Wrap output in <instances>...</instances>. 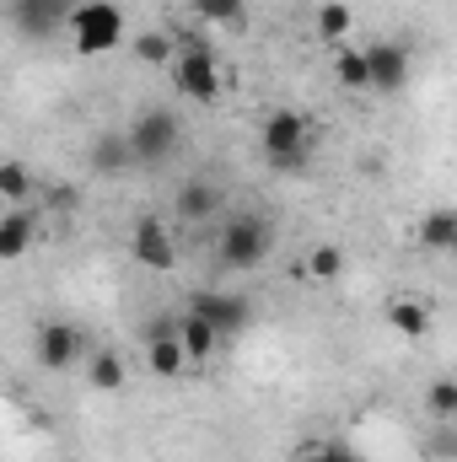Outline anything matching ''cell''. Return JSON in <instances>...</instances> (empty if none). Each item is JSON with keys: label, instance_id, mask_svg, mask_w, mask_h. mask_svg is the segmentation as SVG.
I'll return each mask as SVG.
<instances>
[{"label": "cell", "instance_id": "obj_15", "mask_svg": "<svg viewBox=\"0 0 457 462\" xmlns=\"http://www.w3.org/2000/svg\"><path fill=\"white\" fill-rule=\"evenodd\" d=\"M415 242L425 253H457V210L452 205H436L415 221Z\"/></svg>", "mask_w": 457, "mask_h": 462}, {"label": "cell", "instance_id": "obj_25", "mask_svg": "<svg viewBox=\"0 0 457 462\" xmlns=\"http://www.w3.org/2000/svg\"><path fill=\"white\" fill-rule=\"evenodd\" d=\"M0 199L5 205H27L33 199V172L11 156V162H0Z\"/></svg>", "mask_w": 457, "mask_h": 462}, {"label": "cell", "instance_id": "obj_4", "mask_svg": "<svg viewBox=\"0 0 457 462\" xmlns=\"http://www.w3.org/2000/svg\"><path fill=\"white\" fill-rule=\"evenodd\" d=\"M124 38H129V27H124V11H118L114 0H81V5H76V16H70V43H76L81 60L118 54Z\"/></svg>", "mask_w": 457, "mask_h": 462}, {"label": "cell", "instance_id": "obj_18", "mask_svg": "<svg viewBox=\"0 0 457 462\" xmlns=\"http://www.w3.org/2000/svg\"><path fill=\"white\" fill-rule=\"evenodd\" d=\"M178 339H183V349H189V360H210V355H216V345H221V328L189 307V312L178 318Z\"/></svg>", "mask_w": 457, "mask_h": 462}, {"label": "cell", "instance_id": "obj_21", "mask_svg": "<svg viewBox=\"0 0 457 462\" xmlns=\"http://www.w3.org/2000/svg\"><path fill=\"white\" fill-rule=\"evenodd\" d=\"M312 27H318V38H323L329 49L350 43V27H355V11H350V0H323V5L312 11Z\"/></svg>", "mask_w": 457, "mask_h": 462}, {"label": "cell", "instance_id": "obj_22", "mask_svg": "<svg viewBox=\"0 0 457 462\" xmlns=\"http://www.w3.org/2000/svg\"><path fill=\"white\" fill-rule=\"evenodd\" d=\"M124 167H140L135 151H129V134H98V140H92V172L114 178Z\"/></svg>", "mask_w": 457, "mask_h": 462}, {"label": "cell", "instance_id": "obj_6", "mask_svg": "<svg viewBox=\"0 0 457 462\" xmlns=\"http://www.w3.org/2000/svg\"><path fill=\"white\" fill-rule=\"evenodd\" d=\"M129 258H135L140 269H151V274H167V269L178 263L173 221H162V216H140V221L129 226Z\"/></svg>", "mask_w": 457, "mask_h": 462}, {"label": "cell", "instance_id": "obj_2", "mask_svg": "<svg viewBox=\"0 0 457 462\" xmlns=\"http://www.w3.org/2000/svg\"><path fill=\"white\" fill-rule=\"evenodd\" d=\"M173 92L194 108H216L227 97V76H221V60L205 38H178V54H173Z\"/></svg>", "mask_w": 457, "mask_h": 462}, {"label": "cell", "instance_id": "obj_19", "mask_svg": "<svg viewBox=\"0 0 457 462\" xmlns=\"http://www.w3.org/2000/svg\"><path fill=\"white\" fill-rule=\"evenodd\" d=\"M329 70H334V81H340L344 92H371V65H366V49L340 43V49H334V60H329Z\"/></svg>", "mask_w": 457, "mask_h": 462}, {"label": "cell", "instance_id": "obj_11", "mask_svg": "<svg viewBox=\"0 0 457 462\" xmlns=\"http://www.w3.org/2000/svg\"><path fill=\"white\" fill-rule=\"evenodd\" d=\"M200 318H210L216 328H221V339L231 334H242L247 328V318H253V307H247V296H237V291H200L194 301H189Z\"/></svg>", "mask_w": 457, "mask_h": 462}, {"label": "cell", "instance_id": "obj_14", "mask_svg": "<svg viewBox=\"0 0 457 462\" xmlns=\"http://www.w3.org/2000/svg\"><path fill=\"white\" fill-rule=\"evenodd\" d=\"M33 236H38V216H33L27 205H11V210L0 216V263H16V258L33 247Z\"/></svg>", "mask_w": 457, "mask_h": 462}, {"label": "cell", "instance_id": "obj_1", "mask_svg": "<svg viewBox=\"0 0 457 462\" xmlns=\"http://www.w3.org/2000/svg\"><path fill=\"white\" fill-rule=\"evenodd\" d=\"M258 151L275 172H302L318 151V124L302 108H269L258 118Z\"/></svg>", "mask_w": 457, "mask_h": 462}, {"label": "cell", "instance_id": "obj_8", "mask_svg": "<svg viewBox=\"0 0 457 462\" xmlns=\"http://www.w3.org/2000/svg\"><path fill=\"white\" fill-rule=\"evenodd\" d=\"M382 318H387V328H393L398 339H431V328H436V307H431V296H420V291L387 296V301H382Z\"/></svg>", "mask_w": 457, "mask_h": 462}, {"label": "cell", "instance_id": "obj_10", "mask_svg": "<svg viewBox=\"0 0 457 462\" xmlns=\"http://www.w3.org/2000/svg\"><path fill=\"white\" fill-rule=\"evenodd\" d=\"M366 65H371V92H382V97H398L404 87H409V49L404 43H366Z\"/></svg>", "mask_w": 457, "mask_h": 462}, {"label": "cell", "instance_id": "obj_23", "mask_svg": "<svg viewBox=\"0 0 457 462\" xmlns=\"http://www.w3.org/2000/svg\"><path fill=\"white\" fill-rule=\"evenodd\" d=\"M189 11L210 27H227V32L247 27V0H189Z\"/></svg>", "mask_w": 457, "mask_h": 462}, {"label": "cell", "instance_id": "obj_7", "mask_svg": "<svg viewBox=\"0 0 457 462\" xmlns=\"http://www.w3.org/2000/svg\"><path fill=\"white\" fill-rule=\"evenodd\" d=\"M33 355H38V365L43 371H70L76 360H87L92 349L81 339V328L76 323H43L38 328V339H33Z\"/></svg>", "mask_w": 457, "mask_h": 462}, {"label": "cell", "instance_id": "obj_16", "mask_svg": "<svg viewBox=\"0 0 457 462\" xmlns=\"http://www.w3.org/2000/svg\"><path fill=\"white\" fill-rule=\"evenodd\" d=\"M178 221H216V210H221V189L210 183V178H189L183 189H178Z\"/></svg>", "mask_w": 457, "mask_h": 462}, {"label": "cell", "instance_id": "obj_5", "mask_svg": "<svg viewBox=\"0 0 457 462\" xmlns=\"http://www.w3.org/2000/svg\"><path fill=\"white\" fill-rule=\"evenodd\" d=\"M124 134H129V151H135L140 167H162V162H173L178 145H183V118L173 114V108H145V114L129 118Z\"/></svg>", "mask_w": 457, "mask_h": 462}, {"label": "cell", "instance_id": "obj_20", "mask_svg": "<svg viewBox=\"0 0 457 462\" xmlns=\"http://www.w3.org/2000/svg\"><path fill=\"white\" fill-rule=\"evenodd\" d=\"M173 54H178L173 32H135L129 38V60H140L145 70H173Z\"/></svg>", "mask_w": 457, "mask_h": 462}, {"label": "cell", "instance_id": "obj_12", "mask_svg": "<svg viewBox=\"0 0 457 462\" xmlns=\"http://www.w3.org/2000/svg\"><path fill=\"white\" fill-rule=\"evenodd\" d=\"M189 365V349L178 339V323L173 328H151V339H145V371L151 376H178Z\"/></svg>", "mask_w": 457, "mask_h": 462}, {"label": "cell", "instance_id": "obj_27", "mask_svg": "<svg viewBox=\"0 0 457 462\" xmlns=\"http://www.w3.org/2000/svg\"><path fill=\"white\" fill-rule=\"evenodd\" d=\"M452 430H457V420H452Z\"/></svg>", "mask_w": 457, "mask_h": 462}, {"label": "cell", "instance_id": "obj_17", "mask_svg": "<svg viewBox=\"0 0 457 462\" xmlns=\"http://www.w3.org/2000/svg\"><path fill=\"white\" fill-rule=\"evenodd\" d=\"M129 382V360L118 349H92L87 355V387L92 393H118Z\"/></svg>", "mask_w": 457, "mask_h": 462}, {"label": "cell", "instance_id": "obj_26", "mask_svg": "<svg viewBox=\"0 0 457 462\" xmlns=\"http://www.w3.org/2000/svg\"><path fill=\"white\" fill-rule=\"evenodd\" d=\"M425 409H431L436 420H457V376H436V382L425 387Z\"/></svg>", "mask_w": 457, "mask_h": 462}, {"label": "cell", "instance_id": "obj_9", "mask_svg": "<svg viewBox=\"0 0 457 462\" xmlns=\"http://www.w3.org/2000/svg\"><path fill=\"white\" fill-rule=\"evenodd\" d=\"M81 0H11V22L22 38H49L60 27H70Z\"/></svg>", "mask_w": 457, "mask_h": 462}, {"label": "cell", "instance_id": "obj_3", "mask_svg": "<svg viewBox=\"0 0 457 462\" xmlns=\"http://www.w3.org/2000/svg\"><path fill=\"white\" fill-rule=\"evenodd\" d=\"M269 253H275V221H264V216H231L216 226V269H227V274L258 269Z\"/></svg>", "mask_w": 457, "mask_h": 462}, {"label": "cell", "instance_id": "obj_24", "mask_svg": "<svg viewBox=\"0 0 457 462\" xmlns=\"http://www.w3.org/2000/svg\"><path fill=\"white\" fill-rule=\"evenodd\" d=\"M285 462H360V452L344 441H329V436H312V441H296Z\"/></svg>", "mask_w": 457, "mask_h": 462}, {"label": "cell", "instance_id": "obj_13", "mask_svg": "<svg viewBox=\"0 0 457 462\" xmlns=\"http://www.w3.org/2000/svg\"><path fill=\"white\" fill-rule=\"evenodd\" d=\"M344 247H334V242H318V247H307L302 258H296V280H307V285H334V280H344Z\"/></svg>", "mask_w": 457, "mask_h": 462}]
</instances>
